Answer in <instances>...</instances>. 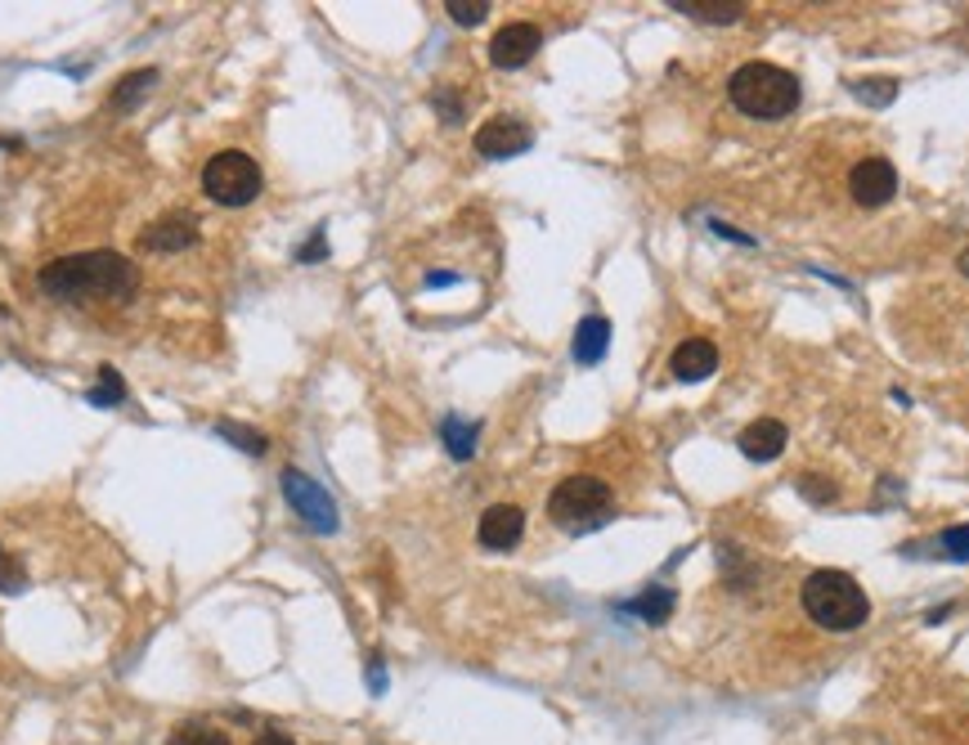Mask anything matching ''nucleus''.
I'll use <instances>...</instances> for the list:
<instances>
[{"label":"nucleus","instance_id":"nucleus-11","mask_svg":"<svg viewBox=\"0 0 969 745\" xmlns=\"http://www.w3.org/2000/svg\"><path fill=\"white\" fill-rule=\"evenodd\" d=\"M669 369H673L678 382H705L718 369V347L705 342V337H686V342L673 351Z\"/></svg>","mask_w":969,"mask_h":745},{"label":"nucleus","instance_id":"nucleus-26","mask_svg":"<svg viewBox=\"0 0 969 745\" xmlns=\"http://www.w3.org/2000/svg\"><path fill=\"white\" fill-rule=\"evenodd\" d=\"M297 260H301V265L328 260V234H323V230H315V234H310V238H306V243L297 247Z\"/></svg>","mask_w":969,"mask_h":745},{"label":"nucleus","instance_id":"nucleus-1","mask_svg":"<svg viewBox=\"0 0 969 745\" xmlns=\"http://www.w3.org/2000/svg\"><path fill=\"white\" fill-rule=\"evenodd\" d=\"M135 265L117 252H82V256H63V260H50L41 269V292L54 297V301H126L135 297Z\"/></svg>","mask_w":969,"mask_h":745},{"label":"nucleus","instance_id":"nucleus-14","mask_svg":"<svg viewBox=\"0 0 969 745\" xmlns=\"http://www.w3.org/2000/svg\"><path fill=\"white\" fill-rule=\"evenodd\" d=\"M606 351H610V319H601V315L579 319V328H575V337H571V355H575V364L593 369V364L606 360Z\"/></svg>","mask_w":969,"mask_h":745},{"label":"nucleus","instance_id":"nucleus-30","mask_svg":"<svg viewBox=\"0 0 969 745\" xmlns=\"http://www.w3.org/2000/svg\"><path fill=\"white\" fill-rule=\"evenodd\" d=\"M956 265H960V275H965V279H969V247H965V252H960V260H956Z\"/></svg>","mask_w":969,"mask_h":745},{"label":"nucleus","instance_id":"nucleus-20","mask_svg":"<svg viewBox=\"0 0 969 745\" xmlns=\"http://www.w3.org/2000/svg\"><path fill=\"white\" fill-rule=\"evenodd\" d=\"M158 82V67H140V73H130V77H121V86L113 91V108H130L135 99H140L149 86Z\"/></svg>","mask_w":969,"mask_h":745},{"label":"nucleus","instance_id":"nucleus-29","mask_svg":"<svg viewBox=\"0 0 969 745\" xmlns=\"http://www.w3.org/2000/svg\"><path fill=\"white\" fill-rule=\"evenodd\" d=\"M252 745H297V741H292V736H284V732H260Z\"/></svg>","mask_w":969,"mask_h":745},{"label":"nucleus","instance_id":"nucleus-17","mask_svg":"<svg viewBox=\"0 0 969 745\" xmlns=\"http://www.w3.org/2000/svg\"><path fill=\"white\" fill-rule=\"evenodd\" d=\"M673 606H678V597H673V588H664V584H651L642 597H633L625 611H633L638 620H647V625H664L669 616H673Z\"/></svg>","mask_w":969,"mask_h":745},{"label":"nucleus","instance_id":"nucleus-7","mask_svg":"<svg viewBox=\"0 0 969 745\" xmlns=\"http://www.w3.org/2000/svg\"><path fill=\"white\" fill-rule=\"evenodd\" d=\"M530 145H534V130H530L521 117H490V121L476 130V153L490 158V162L521 158Z\"/></svg>","mask_w":969,"mask_h":745},{"label":"nucleus","instance_id":"nucleus-24","mask_svg":"<svg viewBox=\"0 0 969 745\" xmlns=\"http://www.w3.org/2000/svg\"><path fill=\"white\" fill-rule=\"evenodd\" d=\"M799 494H803L808 503H835V499H840V486L830 481V477H821V471H808V477H799Z\"/></svg>","mask_w":969,"mask_h":745},{"label":"nucleus","instance_id":"nucleus-18","mask_svg":"<svg viewBox=\"0 0 969 745\" xmlns=\"http://www.w3.org/2000/svg\"><path fill=\"white\" fill-rule=\"evenodd\" d=\"M90 404H99V409H117V404H126V382H121V373L117 369H99V382H95V391H90Z\"/></svg>","mask_w":969,"mask_h":745},{"label":"nucleus","instance_id":"nucleus-6","mask_svg":"<svg viewBox=\"0 0 969 745\" xmlns=\"http://www.w3.org/2000/svg\"><path fill=\"white\" fill-rule=\"evenodd\" d=\"M284 499L292 503V512H297L315 534H337V525H341L337 503H332V494H328L315 477H306V471L288 467V471H284Z\"/></svg>","mask_w":969,"mask_h":745},{"label":"nucleus","instance_id":"nucleus-21","mask_svg":"<svg viewBox=\"0 0 969 745\" xmlns=\"http://www.w3.org/2000/svg\"><path fill=\"white\" fill-rule=\"evenodd\" d=\"M171 745H234V741L212 723H184V727H175Z\"/></svg>","mask_w":969,"mask_h":745},{"label":"nucleus","instance_id":"nucleus-23","mask_svg":"<svg viewBox=\"0 0 969 745\" xmlns=\"http://www.w3.org/2000/svg\"><path fill=\"white\" fill-rule=\"evenodd\" d=\"M216 432H221V436H225V440H230L234 449H247V454H256V458H260V454L269 449V440H265V436H260L256 427H238V423H216Z\"/></svg>","mask_w":969,"mask_h":745},{"label":"nucleus","instance_id":"nucleus-10","mask_svg":"<svg viewBox=\"0 0 969 745\" xmlns=\"http://www.w3.org/2000/svg\"><path fill=\"white\" fill-rule=\"evenodd\" d=\"M543 45V32L534 23H508L490 41V63L494 67H525Z\"/></svg>","mask_w":969,"mask_h":745},{"label":"nucleus","instance_id":"nucleus-9","mask_svg":"<svg viewBox=\"0 0 969 745\" xmlns=\"http://www.w3.org/2000/svg\"><path fill=\"white\" fill-rule=\"evenodd\" d=\"M521 534H525V512H521L517 503H494V508L480 512V525H476L480 549L512 553V549L521 544Z\"/></svg>","mask_w":969,"mask_h":745},{"label":"nucleus","instance_id":"nucleus-27","mask_svg":"<svg viewBox=\"0 0 969 745\" xmlns=\"http://www.w3.org/2000/svg\"><path fill=\"white\" fill-rule=\"evenodd\" d=\"M436 108L445 113V121H462V99H454L449 91H440V95H436Z\"/></svg>","mask_w":969,"mask_h":745},{"label":"nucleus","instance_id":"nucleus-4","mask_svg":"<svg viewBox=\"0 0 969 745\" xmlns=\"http://www.w3.org/2000/svg\"><path fill=\"white\" fill-rule=\"evenodd\" d=\"M610 503H615L610 486L601 477L579 471V477H566L557 490L547 494V517L571 534H584V530H597L601 521H610Z\"/></svg>","mask_w":969,"mask_h":745},{"label":"nucleus","instance_id":"nucleus-8","mask_svg":"<svg viewBox=\"0 0 969 745\" xmlns=\"http://www.w3.org/2000/svg\"><path fill=\"white\" fill-rule=\"evenodd\" d=\"M849 193L858 207H884V202L897 193V171L888 158H862L849 171Z\"/></svg>","mask_w":969,"mask_h":745},{"label":"nucleus","instance_id":"nucleus-5","mask_svg":"<svg viewBox=\"0 0 969 745\" xmlns=\"http://www.w3.org/2000/svg\"><path fill=\"white\" fill-rule=\"evenodd\" d=\"M260 189H265V175H260L256 158L243 149H221L202 167V193L221 202V207H247V202L260 198Z\"/></svg>","mask_w":969,"mask_h":745},{"label":"nucleus","instance_id":"nucleus-28","mask_svg":"<svg viewBox=\"0 0 969 745\" xmlns=\"http://www.w3.org/2000/svg\"><path fill=\"white\" fill-rule=\"evenodd\" d=\"M0 588H6V593H19V588H23V575H19L14 566H0Z\"/></svg>","mask_w":969,"mask_h":745},{"label":"nucleus","instance_id":"nucleus-25","mask_svg":"<svg viewBox=\"0 0 969 745\" xmlns=\"http://www.w3.org/2000/svg\"><path fill=\"white\" fill-rule=\"evenodd\" d=\"M938 557L947 562H969V525H951L938 539Z\"/></svg>","mask_w":969,"mask_h":745},{"label":"nucleus","instance_id":"nucleus-22","mask_svg":"<svg viewBox=\"0 0 969 745\" xmlns=\"http://www.w3.org/2000/svg\"><path fill=\"white\" fill-rule=\"evenodd\" d=\"M445 10H449V19L458 23V28H480L484 19H490V0H445Z\"/></svg>","mask_w":969,"mask_h":745},{"label":"nucleus","instance_id":"nucleus-19","mask_svg":"<svg viewBox=\"0 0 969 745\" xmlns=\"http://www.w3.org/2000/svg\"><path fill=\"white\" fill-rule=\"evenodd\" d=\"M849 91L862 99V104H871V108H884V104H893V95H897V82L893 77H862V82H849Z\"/></svg>","mask_w":969,"mask_h":745},{"label":"nucleus","instance_id":"nucleus-2","mask_svg":"<svg viewBox=\"0 0 969 745\" xmlns=\"http://www.w3.org/2000/svg\"><path fill=\"white\" fill-rule=\"evenodd\" d=\"M727 99L745 113V117H758V121H781L799 108L803 91H799V77L786 73V67L768 63V58H749L741 63L732 82H727Z\"/></svg>","mask_w":969,"mask_h":745},{"label":"nucleus","instance_id":"nucleus-3","mask_svg":"<svg viewBox=\"0 0 969 745\" xmlns=\"http://www.w3.org/2000/svg\"><path fill=\"white\" fill-rule=\"evenodd\" d=\"M803 611L830 634H853L871 620V597L844 571H812L803 579Z\"/></svg>","mask_w":969,"mask_h":745},{"label":"nucleus","instance_id":"nucleus-15","mask_svg":"<svg viewBox=\"0 0 969 745\" xmlns=\"http://www.w3.org/2000/svg\"><path fill=\"white\" fill-rule=\"evenodd\" d=\"M673 10L696 19V23H741L745 19L741 0H673Z\"/></svg>","mask_w":969,"mask_h":745},{"label":"nucleus","instance_id":"nucleus-12","mask_svg":"<svg viewBox=\"0 0 969 745\" xmlns=\"http://www.w3.org/2000/svg\"><path fill=\"white\" fill-rule=\"evenodd\" d=\"M786 440H790V432H786L777 418H758V423H749V427L736 436L741 454L754 458V462H773V458H781V454H786Z\"/></svg>","mask_w":969,"mask_h":745},{"label":"nucleus","instance_id":"nucleus-16","mask_svg":"<svg viewBox=\"0 0 969 745\" xmlns=\"http://www.w3.org/2000/svg\"><path fill=\"white\" fill-rule=\"evenodd\" d=\"M440 440H445L449 458L467 462V458L476 454V440H480V423H471V418H458V414H449V418L440 423Z\"/></svg>","mask_w":969,"mask_h":745},{"label":"nucleus","instance_id":"nucleus-13","mask_svg":"<svg viewBox=\"0 0 969 745\" xmlns=\"http://www.w3.org/2000/svg\"><path fill=\"white\" fill-rule=\"evenodd\" d=\"M193 243H198L193 216H162V221L145 225V234H140L145 252H189Z\"/></svg>","mask_w":969,"mask_h":745}]
</instances>
